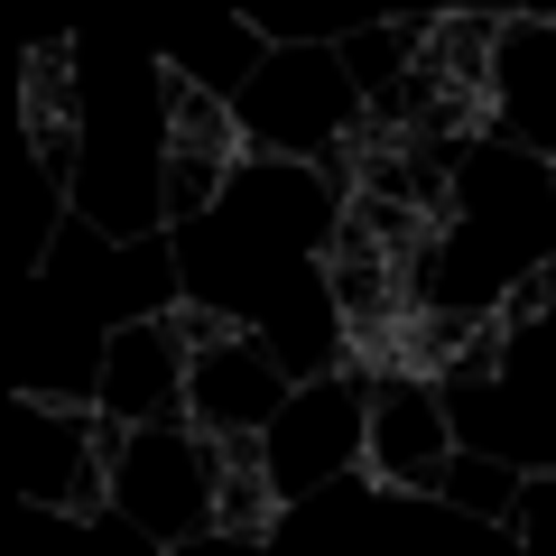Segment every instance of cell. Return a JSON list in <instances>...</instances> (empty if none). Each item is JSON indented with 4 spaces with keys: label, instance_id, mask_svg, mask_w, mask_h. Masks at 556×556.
<instances>
[{
    "label": "cell",
    "instance_id": "10",
    "mask_svg": "<svg viewBox=\"0 0 556 556\" xmlns=\"http://www.w3.org/2000/svg\"><path fill=\"white\" fill-rule=\"evenodd\" d=\"M223 186H232V159H186V149H167V167H159V214L186 232L195 214H214V204H223Z\"/></svg>",
    "mask_w": 556,
    "mask_h": 556
},
{
    "label": "cell",
    "instance_id": "9",
    "mask_svg": "<svg viewBox=\"0 0 556 556\" xmlns=\"http://www.w3.org/2000/svg\"><path fill=\"white\" fill-rule=\"evenodd\" d=\"M159 121H167V149H186V159H232V167L251 159V121L186 65H159Z\"/></svg>",
    "mask_w": 556,
    "mask_h": 556
},
{
    "label": "cell",
    "instance_id": "8",
    "mask_svg": "<svg viewBox=\"0 0 556 556\" xmlns=\"http://www.w3.org/2000/svg\"><path fill=\"white\" fill-rule=\"evenodd\" d=\"M214 445H223L214 538H241V547L278 538V519H288V492H278V473H269V445H260V427H214Z\"/></svg>",
    "mask_w": 556,
    "mask_h": 556
},
{
    "label": "cell",
    "instance_id": "11",
    "mask_svg": "<svg viewBox=\"0 0 556 556\" xmlns=\"http://www.w3.org/2000/svg\"><path fill=\"white\" fill-rule=\"evenodd\" d=\"M437 501H455V510H482V519H501L510 529V510H519V473L510 464H445V482H437Z\"/></svg>",
    "mask_w": 556,
    "mask_h": 556
},
{
    "label": "cell",
    "instance_id": "3",
    "mask_svg": "<svg viewBox=\"0 0 556 556\" xmlns=\"http://www.w3.org/2000/svg\"><path fill=\"white\" fill-rule=\"evenodd\" d=\"M445 464H455V417H445V390L408 362L371 371V437H362V473L390 482V492H427L437 501Z\"/></svg>",
    "mask_w": 556,
    "mask_h": 556
},
{
    "label": "cell",
    "instance_id": "12",
    "mask_svg": "<svg viewBox=\"0 0 556 556\" xmlns=\"http://www.w3.org/2000/svg\"><path fill=\"white\" fill-rule=\"evenodd\" d=\"M547 306H556V241H547V251H538L529 269L510 278V288H501V306H492V316L510 325V334H529V325L547 316Z\"/></svg>",
    "mask_w": 556,
    "mask_h": 556
},
{
    "label": "cell",
    "instance_id": "6",
    "mask_svg": "<svg viewBox=\"0 0 556 556\" xmlns=\"http://www.w3.org/2000/svg\"><path fill=\"white\" fill-rule=\"evenodd\" d=\"M288 362L269 353V343L241 325L232 343H214V353H195L186 362V417L195 427H269L278 408H288Z\"/></svg>",
    "mask_w": 556,
    "mask_h": 556
},
{
    "label": "cell",
    "instance_id": "14",
    "mask_svg": "<svg viewBox=\"0 0 556 556\" xmlns=\"http://www.w3.org/2000/svg\"><path fill=\"white\" fill-rule=\"evenodd\" d=\"M167 325L186 334V353H214V343H232V334H241V316H223V306H195V298L167 306Z\"/></svg>",
    "mask_w": 556,
    "mask_h": 556
},
{
    "label": "cell",
    "instance_id": "4",
    "mask_svg": "<svg viewBox=\"0 0 556 556\" xmlns=\"http://www.w3.org/2000/svg\"><path fill=\"white\" fill-rule=\"evenodd\" d=\"M492 139H510L519 159L556 167V20L538 10H501V56H492Z\"/></svg>",
    "mask_w": 556,
    "mask_h": 556
},
{
    "label": "cell",
    "instance_id": "13",
    "mask_svg": "<svg viewBox=\"0 0 556 556\" xmlns=\"http://www.w3.org/2000/svg\"><path fill=\"white\" fill-rule=\"evenodd\" d=\"M510 538H519V547H556V473H519Z\"/></svg>",
    "mask_w": 556,
    "mask_h": 556
},
{
    "label": "cell",
    "instance_id": "1",
    "mask_svg": "<svg viewBox=\"0 0 556 556\" xmlns=\"http://www.w3.org/2000/svg\"><path fill=\"white\" fill-rule=\"evenodd\" d=\"M93 445L112 464V510L130 519L149 547H195L214 538V492H223V445L195 417H149L121 427L93 408Z\"/></svg>",
    "mask_w": 556,
    "mask_h": 556
},
{
    "label": "cell",
    "instance_id": "5",
    "mask_svg": "<svg viewBox=\"0 0 556 556\" xmlns=\"http://www.w3.org/2000/svg\"><path fill=\"white\" fill-rule=\"evenodd\" d=\"M186 334L167 316H130L112 325L102 343V371H93V408L121 417V427H149V417H186Z\"/></svg>",
    "mask_w": 556,
    "mask_h": 556
},
{
    "label": "cell",
    "instance_id": "2",
    "mask_svg": "<svg viewBox=\"0 0 556 556\" xmlns=\"http://www.w3.org/2000/svg\"><path fill=\"white\" fill-rule=\"evenodd\" d=\"M362 437H371V362H343V371H325V380H298L288 408L260 427L269 473H278L288 501H316V492H334V482H353L362 473Z\"/></svg>",
    "mask_w": 556,
    "mask_h": 556
},
{
    "label": "cell",
    "instance_id": "7",
    "mask_svg": "<svg viewBox=\"0 0 556 556\" xmlns=\"http://www.w3.org/2000/svg\"><path fill=\"white\" fill-rule=\"evenodd\" d=\"M20 121H28V149H38L47 195H65V186H75V130H84V112H75V38L28 47V65H20Z\"/></svg>",
    "mask_w": 556,
    "mask_h": 556
}]
</instances>
